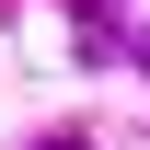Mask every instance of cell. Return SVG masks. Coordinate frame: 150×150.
<instances>
[{"instance_id": "obj_2", "label": "cell", "mask_w": 150, "mask_h": 150, "mask_svg": "<svg viewBox=\"0 0 150 150\" xmlns=\"http://www.w3.org/2000/svg\"><path fill=\"white\" fill-rule=\"evenodd\" d=\"M139 69H150V35H139Z\"/></svg>"}, {"instance_id": "obj_1", "label": "cell", "mask_w": 150, "mask_h": 150, "mask_svg": "<svg viewBox=\"0 0 150 150\" xmlns=\"http://www.w3.org/2000/svg\"><path fill=\"white\" fill-rule=\"evenodd\" d=\"M46 150H93V139H46Z\"/></svg>"}]
</instances>
